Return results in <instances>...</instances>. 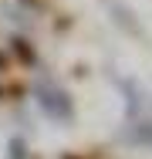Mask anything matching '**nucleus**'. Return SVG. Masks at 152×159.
I'll return each mask as SVG.
<instances>
[{"label": "nucleus", "mask_w": 152, "mask_h": 159, "mask_svg": "<svg viewBox=\"0 0 152 159\" xmlns=\"http://www.w3.org/2000/svg\"><path fill=\"white\" fill-rule=\"evenodd\" d=\"M118 88H122V95H125V119L149 115V98H145V92L132 78H118Z\"/></svg>", "instance_id": "7ed1b4c3"}, {"label": "nucleus", "mask_w": 152, "mask_h": 159, "mask_svg": "<svg viewBox=\"0 0 152 159\" xmlns=\"http://www.w3.org/2000/svg\"><path fill=\"white\" fill-rule=\"evenodd\" d=\"M7 159H27V139L24 135H14L7 142Z\"/></svg>", "instance_id": "423d86ee"}, {"label": "nucleus", "mask_w": 152, "mask_h": 159, "mask_svg": "<svg viewBox=\"0 0 152 159\" xmlns=\"http://www.w3.org/2000/svg\"><path fill=\"white\" fill-rule=\"evenodd\" d=\"M7 64H10V61H7V54L0 51V71H7Z\"/></svg>", "instance_id": "0eeeda50"}, {"label": "nucleus", "mask_w": 152, "mask_h": 159, "mask_svg": "<svg viewBox=\"0 0 152 159\" xmlns=\"http://www.w3.org/2000/svg\"><path fill=\"white\" fill-rule=\"evenodd\" d=\"M30 92H34V102L41 105V112L51 122H58V125H71L74 122V98H71V92L64 85H58L47 75H41V78H34Z\"/></svg>", "instance_id": "f257e3e1"}, {"label": "nucleus", "mask_w": 152, "mask_h": 159, "mask_svg": "<svg viewBox=\"0 0 152 159\" xmlns=\"http://www.w3.org/2000/svg\"><path fill=\"white\" fill-rule=\"evenodd\" d=\"M0 98H3V88H0Z\"/></svg>", "instance_id": "1a4fd4ad"}, {"label": "nucleus", "mask_w": 152, "mask_h": 159, "mask_svg": "<svg viewBox=\"0 0 152 159\" xmlns=\"http://www.w3.org/2000/svg\"><path fill=\"white\" fill-rule=\"evenodd\" d=\"M10 48H14L17 61L24 64V68H34V64H37V51H34V44H30L27 37H14V41H10Z\"/></svg>", "instance_id": "39448f33"}, {"label": "nucleus", "mask_w": 152, "mask_h": 159, "mask_svg": "<svg viewBox=\"0 0 152 159\" xmlns=\"http://www.w3.org/2000/svg\"><path fill=\"white\" fill-rule=\"evenodd\" d=\"M64 159H78V156H64Z\"/></svg>", "instance_id": "6e6552de"}, {"label": "nucleus", "mask_w": 152, "mask_h": 159, "mask_svg": "<svg viewBox=\"0 0 152 159\" xmlns=\"http://www.w3.org/2000/svg\"><path fill=\"white\" fill-rule=\"evenodd\" d=\"M105 3H108V10H112V20H115V24H118L128 37L149 41V37H145V31H142V24H139V17L132 14V7H128L125 0H105Z\"/></svg>", "instance_id": "f03ea898"}, {"label": "nucleus", "mask_w": 152, "mask_h": 159, "mask_svg": "<svg viewBox=\"0 0 152 159\" xmlns=\"http://www.w3.org/2000/svg\"><path fill=\"white\" fill-rule=\"evenodd\" d=\"M122 139L128 146H142V149H152V119L149 115H139V119H128L122 125Z\"/></svg>", "instance_id": "20e7f679"}]
</instances>
